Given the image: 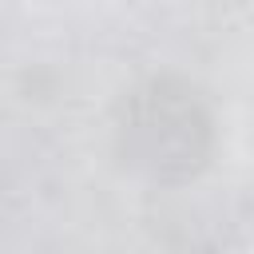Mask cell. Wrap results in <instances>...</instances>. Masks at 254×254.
Instances as JSON below:
<instances>
[{"label": "cell", "instance_id": "1", "mask_svg": "<svg viewBox=\"0 0 254 254\" xmlns=\"http://www.w3.org/2000/svg\"><path fill=\"white\" fill-rule=\"evenodd\" d=\"M210 143V123L202 107L171 87L155 83L131 103L127 127H123V147L131 163L147 167L151 175H187L202 163Z\"/></svg>", "mask_w": 254, "mask_h": 254}]
</instances>
